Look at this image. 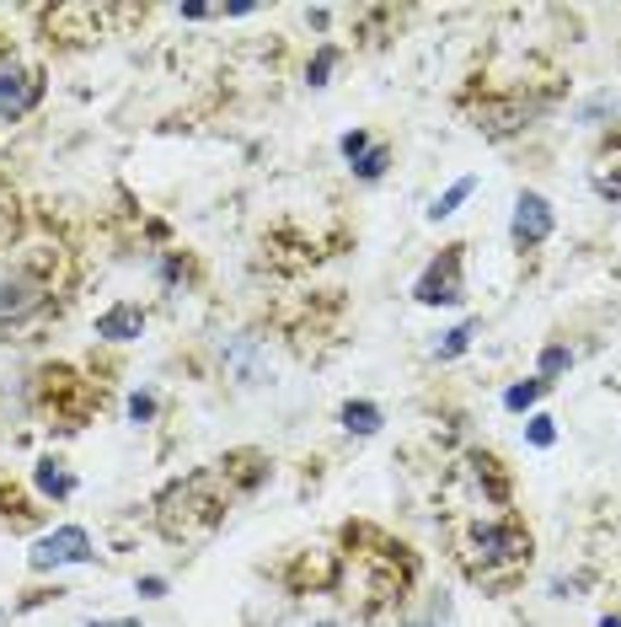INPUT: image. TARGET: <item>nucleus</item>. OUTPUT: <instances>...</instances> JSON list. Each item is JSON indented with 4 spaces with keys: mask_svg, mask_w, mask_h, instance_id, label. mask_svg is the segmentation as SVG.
<instances>
[{
    "mask_svg": "<svg viewBox=\"0 0 621 627\" xmlns=\"http://www.w3.org/2000/svg\"><path fill=\"white\" fill-rule=\"evenodd\" d=\"M92 558H97V547H92V536H86L81 526H60V531L38 536V542H33V553H27V564L38 568V574L64 568V564H92Z\"/></svg>",
    "mask_w": 621,
    "mask_h": 627,
    "instance_id": "f257e3e1",
    "label": "nucleus"
},
{
    "mask_svg": "<svg viewBox=\"0 0 621 627\" xmlns=\"http://www.w3.org/2000/svg\"><path fill=\"white\" fill-rule=\"evenodd\" d=\"M413 296L424 301V306H455L461 296H466V279H461V248H445L418 274V285H413Z\"/></svg>",
    "mask_w": 621,
    "mask_h": 627,
    "instance_id": "f03ea898",
    "label": "nucleus"
},
{
    "mask_svg": "<svg viewBox=\"0 0 621 627\" xmlns=\"http://www.w3.org/2000/svg\"><path fill=\"white\" fill-rule=\"evenodd\" d=\"M38 97H44L38 70H27V64H16V60L0 64V119H5V124L27 119V113L38 108Z\"/></svg>",
    "mask_w": 621,
    "mask_h": 627,
    "instance_id": "7ed1b4c3",
    "label": "nucleus"
},
{
    "mask_svg": "<svg viewBox=\"0 0 621 627\" xmlns=\"http://www.w3.org/2000/svg\"><path fill=\"white\" fill-rule=\"evenodd\" d=\"M509 237H514V248H541L547 237H552V204L541 198V193H520L514 198V220H509Z\"/></svg>",
    "mask_w": 621,
    "mask_h": 627,
    "instance_id": "20e7f679",
    "label": "nucleus"
},
{
    "mask_svg": "<svg viewBox=\"0 0 621 627\" xmlns=\"http://www.w3.org/2000/svg\"><path fill=\"white\" fill-rule=\"evenodd\" d=\"M472 547H477V558H483V564H514L531 542H525L514 526H488V531H477V536H472Z\"/></svg>",
    "mask_w": 621,
    "mask_h": 627,
    "instance_id": "39448f33",
    "label": "nucleus"
},
{
    "mask_svg": "<svg viewBox=\"0 0 621 627\" xmlns=\"http://www.w3.org/2000/svg\"><path fill=\"white\" fill-rule=\"evenodd\" d=\"M38 306H44V285H33L22 274L0 279V322H16V316L38 312Z\"/></svg>",
    "mask_w": 621,
    "mask_h": 627,
    "instance_id": "423d86ee",
    "label": "nucleus"
},
{
    "mask_svg": "<svg viewBox=\"0 0 621 627\" xmlns=\"http://www.w3.org/2000/svg\"><path fill=\"white\" fill-rule=\"evenodd\" d=\"M139 327H145V312H139V306H113V312L97 316V338H113V343L139 338Z\"/></svg>",
    "mask_w": 621,
    "mask_h": 627,
    "instance_id": "0eeeda50",
    "label": "nucleus"
},
{
    "mask_svg": "<svg viewBox=\"0 0 621 627\" xmlns=\"http://www.w3.org/2000/svg\"><path fill=\"white\" fill-rule=\"evenodd\" d=\"M338 419H343L349 435H375V430H380V408H375V402H343Z\"/></svg>",
    "mask_w": 621,
    "mask_h": 627,
    "instance_id": "6e6552de",
    "label": "nucleus"
},
{
    "mask_svg": "<svg viewBox=\"0 0 621 627\" xmlns=\"http://www.w3.org/2000/svg\"><path fill=\"white\" fill-rule=\"evenodd\" d=\"M472 189H477V178H461V183H450V189L435 198V209H429V220H445V215H455L466 198H472Z\"/></svg>",
    "mask_w": 621,
    "mask_h": 627,
    "instance_id": "1a4fd4ad",
    "label": "nucleus"
},
{
    "mask_svg": "<svg viewBox=\"0 0 621 627\" xmlns=\"http://www.w3.org/2000/svg\"><path fill=\"white\" fill-rule=\"evenodd\" d=\"M472 338H477V322H461V327H450V333H445V343H435V360H455V354H461Z\"/></svg>",
    "mask_w": 621,
    "mask_h": 627,
    "instance_id": "9d476101",
    "label": "nucleus"
},
{
    "mask_svg": "<svg viewBox=\"0 0 621 627\" xmlns=\"http://www.w3.org/2000/svg\"><path fill=\"white\" fill-rule=\"evenodd\" d=\"M541 391H547V381H520V386H509V391H503V408H509V413H520V408H531Z\"/></svg>",
    "mask_w": 621,
    "mask_h": 627,
    "instance_id": "9b49d317",
    "label": "nucleus"
},
{
    "mask_svg": "<svg viewBox=\"0 0 621 627\" xmlns=\"http://www.w3.org/2000/svg\"><path fill=\"white\" fill-rule=\"evenodd\" d=\"M38 489H44V494H54V499H64V494L75 489V478H70V472H60L54 461H44V467H38Z\"/></svg>",
    "mask_w": 621,
    "mask_h": 627,
    "instance_id": "f8f14e48",
    "label": "nucleus"
},
{
    "mask_svg": "<svg viewBox=\"0 0 621 627\" xmlns=\"http://www.w3.org/2000/svg\"><path fill=\"white\" fill-rule=\"evenodd\" d=\"M589 183H595V193H606V198H621V167L600 161V167L589 172Z\"/></svg>",
    "mask_w": 621,
    "mask_h": 627,
    "instance_id": "ddd939ff",
    "label": "nucleus"
},
{
    "mask_svg": "<svg viewBox=\"0 0 621 627\" xmlns=\"http://www.w3.org/2000/svg\"><path fill=\"white\" fill-rule=\"evenodd\" d=\"M354 172H360L365 183H375V178L386 172V145H370V150H365V156L354 161Z\"/></svg>",
    "mask_w": 621,
    "mask_h": 627,
    "instance_id": "4468645a",
    "label": "nucleus"
},
{
    "mask_svg": "<svg viewBox=\"0 0 621 627\" xmlns=\"http://www.w3.org/2000/svg\"><path fill=\"white\" fill-rule=\"evenodd\" d=\"M568 365H573V354H568L562 343H552V349L541 354V376H536V381H552V376H562Z\"/></svg>",
    "mask_w": 621,
    "mask_h": 627,
    "instance_id": "2eb2a0df",
    "label": "nucleus"
},
{
    "mask_svg": "<svg viewBox=\"0 0 621 627\" xmlns=\"http://www.w3.org/2000/svg\"><path fill=\"white\" fill-rule=\"evenodd\" d=\"M332 64H338V49H321L316 60H310V86H327V75H332Z\"/></svg>",
    "mask_w": 621,
    "mask_h": 627,
    "instance_id": "dca6fc26",
    "label": "nucleus"
},
{
    "mask_svg": "<svg viewBox=\"0 0 621 627\" xmlns=\"http://www.w3.org/2000/svg\"><path fill=\"white\" fill-rule=\"evenodd\" d=\"M150 413H156V397H150V391H134V397H129V419H134V424H145Z\"/></svg>",
    "mask_w": 621,
    "mask_h": 627,
    "instance_id": "f3484780",
    "label": "nucleus"
},
{
    "mask_svg": "<svg viewBox=\"0 0 621 627\" xmlns=\"http://www.w3.org/2000/svg\"><path fill=\"white\" fill-rule=\"evenodd\" d=\"M365 150H370V134H365V129H354V134H343V156H349V161H360Z\"/></svg>",
    "mask_w": 621,
    "mask_h": 627,
    "instance_id": "a211bd4d",
    "label": "nucleus"
},
{
    "mask_svg": "<svg viewBox=\"0 0 621 627\" xmlns=\"http://www.w3.org/2000/svg\"><path fill=\"white\" fill-rule=\"evenodd\" d=\"M558 439V430H552V419L541 413V419H531V445H552Z\"/></svg>",
    "mask_w": 621,
    "mask_h": 627,
    "instance_id": "6ab92c4d",
    "label": "nucleus"
},
{
    "mask_svg": "<svg viewBox=\"0 0 621 627\" xmlns=\"http://www.w3.org/2000/svg\"><path fill=\"white\" fill-rule=\"evenodd\" d=\"M11 237H16V209H11V204L0 198V248H5Z\"/></svg>",
    "mask_w": 621,
    "mask_h": 627,
    "instance_id": "aec40b11",
    "label": "nucleus"
},
{
    "mask_svg": "<svg viewBox=\"0 0 621 627\" xmlns=\"http://www.w3.org/2000/svg\"><path fill=\"white\" fill-rule=\"evenodd\" d=\"M161 590H167V579H156V574H150V579H139V595H161Z\"/></svg>",
    "mask_w": 621,
    "mask_h": 627,
    "instance_id": "412c9836",
    "label": "nucleus"
},
{
    "mask_svg": "<svg viewBox=\"0 0 621 627\" xmlns=\"http://www.w3.org/2000/svg\"><path fill=\"white\" fill-rule=\"evenodd\" d=\"M92 627H139V623H124V617H113V623H92Z\"/></svg>",
    "mask_w": 621,
    "mask_h": 627,
    "instance_id": "4be33fe9",
    "label": "nucleus"
},
{
    "mask_svg": "<svg viewBox=\"0 0 621 627\" xmlns=\"http://www.w3.org/2000/svg\"><path fill=\"white\" fill-rule=\"evenodd\" d=\"M600 627H621V623H617V617H606V623H600Z\"/></svg>",
    "mask_w": 621,
    "mask_h": 627,
    "instance_id": "5701e85b",
    "label": "nucleus"
},
{
    "mask_svg": "<svg viewBox=\"0 0 621 627\" xmlns=\"http://www.w3.org/2000/svg\"><path fill=\"white\" fill-rule=\"evenodd\" d=\"M413 627H435V617H429V623H413Z\"/></svg>",
    "mask_w": 621,
    "mask_h": 627,
    "instance_id": "b1692460",
    "label": "nucleus"
},
{
    "mask_svg": "<svg viewBox=\"0 0 621 627\" xmlns=\"http://www.w3.org/2000/svg\"><path fill=\"white\" fill-rule=\"evenodd\" d=\"M316 627H332V623H316Z\"/></svg>",
    "mask_w": 621,
    "mask_h": 627,
    "instance_id": "393cba45",
    "label": "nucleus"
}]
</instances>
